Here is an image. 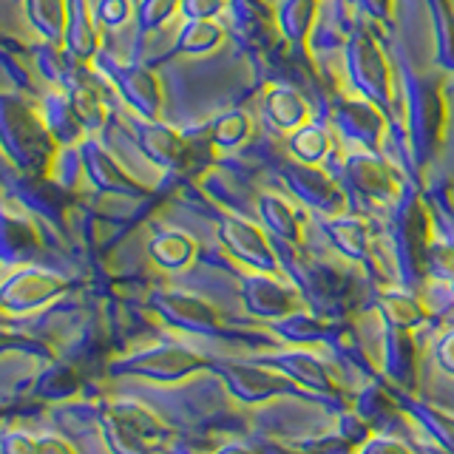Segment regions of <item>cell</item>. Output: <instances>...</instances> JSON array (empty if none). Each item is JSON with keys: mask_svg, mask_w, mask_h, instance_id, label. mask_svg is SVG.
<instances>
[{"mask_svg": "<svg viewBox=\"0 0 454 454\" xmlns=\"http://www.w3.org/2000/svg\"><path fill=\"white\" fill-rule=\"evenodd\" d=\"M117 89L122 91L128 103L139 108L142 117H148V120L156 117V111H160V89H156V80L145 68L128 66L117 71Z\"/></svg>", "mask_w": 454, "mask_h": 454, "instance_id": "1", "label": "cell"}, {"mask_svg": "<svg viewBox=\"0 0 454 454\" xmlns=\"http://www.w3.org/2000/svg\"><path fill=\"white\" fill-rule=\"evenodd\" d=\"M139 142L145 153H151L160 165H179L188 156V145L179 134H174L165 125H142Z\"/></svg>", "mask_w": 454, "mask_h": 454, "instance_id": "2", "label": "cell"}, {"mask_svg": "<svg viewBox=\"0 0 454 454\" xmlns=\"http://www.w3.org/2000/svg\"><path fill=\"white\" fill-rule=\"evenodd\" d=\"M267 114L281 131H298L307 120V106L293 89H273L267 97Z\"/></svg>", "mask_w": 454, "mask_h": 454, "instance_id": "3", "label": "cell"}, {"mask_svg": "<svg viewBox=\"0 0 454 454\" xmlns=\"http://www.w3.org/2000/svg\"><path fill=\"white\" fill-rule=\"evenodd\" d=\"M349 176L355 179L361 191L372 193L375 199H387L392 193V179L387 174V168H380L369 156H352L349 160Z\"/></svg>", "mask_w": 454, "mask_h": 454, "instance_id": "4", "label": "cell"}, {"mask_svg": "<svg viewBox=\"0 0 454 454\" xmlns=\"http://www.w3.org/2000/svg\"><path fill=\"white\" fill-rule=\"evenodd\" d=\"M338 122L344 125V131H349L355 139L364 142V145H369V142L375 145V137L380 131V117L369 103H352L349 108L338 114Z\"/></svg>", "mask_w": 454, "mask_h": 454, "instance_id": "5", "label": "cell"}, {"mask_svg": "<svg viewBox=\"0 0 454 454\" xmlns=\"http://www.w3.org/2000/svg\"><path fill=\"white\" fill-rule=\"evenodd\" d=\"M85 168H89V176L103 184V188H111V191H134L137 188L131 179L122 176V170L114 165L111 156L99 153V148H91L85 153Z\"/></svg>", "mask_w": 454, "mask_h": 454, "instance_id": "6", "label": "cell"}, {"mask_svg": "<svg viewBox=\"0 0 454 454\" xmlns=\"http://www.w3.org/2000/svg\"><path fill=\"white\" fill-rule=\"evenodd\" d=\"M222 43V28L210 20H191L184 26L182 40H179V49L188 51V54H205L213 51Z\"/></svg>", "mask_w": 454, "mask_h": 454, "instance_id": "7", "label": "cell"}, {"mask_svg": "<svg viewBox=\"0 0 454 454\" xmlns=\"http://www.w3.org/2000/svg\"><path fill=\"white\" fill-rule=\"evenodd\" d=\"M326 151H330V139H326L324 128L307 125V128H298V131H295L293 153L298 156V160H304L307 165H316L318 160H324Z\"/></svg>", "mask_w": 454, "mask_h": 454, "instance_id": "8", "label": "cell"}, {"mask_svg": "<svg viewBox=\"0 0 454 454\" xmlns=\"http://www.w3.org/2000/svg\"><path fill=\"white\" fill-rule=\"evenodd\" d=\"M250 134V120L241 111H231L213 125V142L222 148H236L247 139Z\"/></svg>", "mask_w": 454, "mask_h": 454, "instance_id": "9", "label": "cell"}, {"mask_svg": "<svg viewBox=\"0 0 454 454\" xmlns=\"http://www.w3.org/2000/svg\"><path fill=\"white\" fill-rule=\"evenodd\" d=\"M298 174H301V176L293 179V184H295V191L307 199V202L324 205L326 196H338L335 184L326 179L321 170H298Z\"/></svg>", "mask_w": 454, "mask_h": 454, "instance_id": "10", "label": "cell"}, {"mask_svg": "<svg viewBox=\"0 0 454 454\" xmlns=\"http://www.w3.org/2000/svg\"><path fill=\"white\" fill-rule=\"evenodd\" d=\"M68 97H71V106H74L82 125H99V122H103V103H99V97H97V91L91 89V85H80V89H74Z\"/></svg>", "mask_w": 454, "mask_h": 454, "instance_id": "11", "label": "cell"}, {"mask_svg": "<svg viewBox=\"0 0 454 454\" xmlns=\"http://www.w3.org/2000/svg\"><path fill=\"white\" fill-rule=\"evenodd\" d=\"M312 20V0H287V6L281 12V26L293 40L304 37L307 23Z\"/></svg>", "mask_w": 454, "mask_h": 454, "instance_id": "12", "label": "cell"}, {"mask_svg": "<svg viewBox=\"0 0 454 454\" xmlns=\"http://www.w3.org/2000/svg\"><path fill=\"white\" fill-rule=\"evenodd\" d=\"M134 14L131 0H99L97 4V20H103L106 26H122Z\"/></svg>", "mask_w": 454, "mask_h": 454, "instance_id": "13", "label": "cell"}, {"mask_svg": "<svg viewBox=\"0 0 454 454\" xmlns=\"http://www.w3.org/2000/svg\"><path fill=\"white\" fill-rule=\"evenodd\" d=\"M262 210H264V216H270V222H273L278 231H290V227L295 224V213L290 207V202H284V199L278 196H264L262 199Z\"/></svg>", "mask_w": 454, "mask_h": 454, "instance_id": "14", "label": "cell"}, {"mask_svg": "<svg viewBox=\"0 0 454 454\" xmlns=\"http://www.w3.org/2000/svg\"><path fill=\"white\" fill-rule=\"evenodd\" d=\"M182 9L191 20H210L227 9V0H182Z\"/></svg>", "mask_w": 454, "mask_h": 454, "instance_id": "15", "label": "cell"}, {"mask_svg": "<svg viewBox=\"0 0 454 454\" xmlns=\"http://www.w3.org/2000/svg\"><path fill=\"white\" fill-rule=\"evenodd\" d=\"M176 6H182V0H145V4H142V23L160 26L168 14L176 12Z\"/></svg>", "mask_w": 454, "mask_h": 454, "instance_id": "16", "label": "cell"}, {"mask_svg": "<svg viewBox=\"0 0 454 454\" xmlns=\"http://www.w3.org/2000/svg\"><path fill=\"white\" fill-rule=\"evenodd\" d=\"M364 4H366L369 12H375L378 18H383V14L389 12V0H364Z\"/></svg>", "mask_w": 454, "mask_h": 454, "instance_id": "17", "label": "cell"}]
</instances>
